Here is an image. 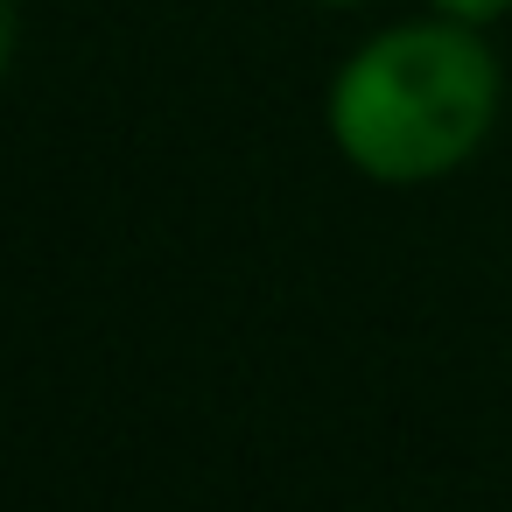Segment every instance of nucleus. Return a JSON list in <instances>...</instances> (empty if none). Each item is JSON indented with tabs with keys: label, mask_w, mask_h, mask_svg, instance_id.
<instances>
[{
	"label": "nucleus",
	"mask_w": 512,
	"mask_h": 512,
	"mask_svg": "<svg viewBox=\"0 0 512 512\" xmlns=\"http://www.w3.org/2000/svg\"><path fill=\"white\" fill-rule=\"evenodd\" d=\"M498 120V57L470 22H407L372 36L330 85V141L372 183H435L484 148Z\"/></svg>",
	"instance_id": "obj_1"
},
{
	"label": "nucleus",
	"mask_w": 512,
	"mask_h": 512,
	"mask_svg": "<svg viewBox=\"0 0 512 512\" xmlns=\"http://www.w3.org/2000/svg\"><path fill=\"white\" fill-rule=\"evenodd\" d=\"M435 8H442L449 22H470V29H484V22L512 15V0H435Z\"/></svg>",
	"instance_id": "obj_2"
},
{
	"label": "nucleus",
	"mask_w": 512,
	"mask_h": 512,
	"mask_svg": "<svg viewBox=\"0 0 512 512\" xmlns=\"http://www.w3.org/2000/svg\"><path fill=\"white\" fill-rule=\"evenodd\" d=\"M8 57H15V0H0V78H8Z\"/></svg>",
	"instance_id": "obj_3"
},
{
	"label": "nucleus",
	"mask_w": 512,
	"mask_h": 512,
	"mask_svg": "<svg viewBox=\"0 0 512 512\" xmlns=\"http://www.w3.org/2000/svg\"><path fill=\"white\" fill-rule=\"evenodd\" d=\"M323 8H358V0H323Z\"/></svg>",
	"instance_id": "obj_4"
}]
</instances>
